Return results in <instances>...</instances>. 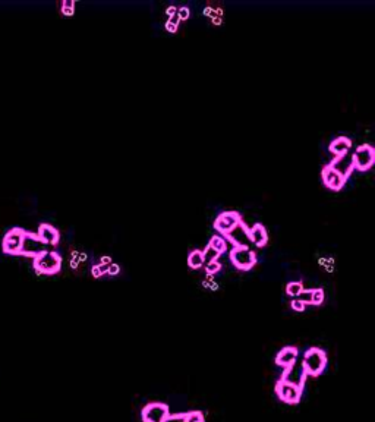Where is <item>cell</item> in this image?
I'll return each instance as SVG.
<instances>
[{
    "mask_svg": "<svg viewBox=\"0 0 375 422\" xmlns=\"http://www.w3.org/2000/svg\"><path fill=\"white\" fill-rule=\"evenodd\" d=\"M303 369L308 375H320L327 365V355L322 349L311 347L303 356Z\"/></svg>",
    "mask_w": 375,
    "mask_h": 422,
    "instance_id": "6da1fadb",
    "label": "cell"
},
{
    "mask_svg": "<svg viewBox=\"0 0 375 422\" xmlns=\"http://www.w3.org/2000/svg\"><path fill=\"white\" fill-rule=\"evenodd\" d=\"M62 267V257L54 251H44L34 258V268L41 274H54Z\"/></svg>",
    "mask_w": 375,
    "mask_h": 422,
    "instance_id": "7a4b0ae2",
    "label": "cell"
},
{
    "mask_svg": "<svg viewBox=\"0 0 375 422\" xmlns=\"http://www.w3.org/2000/svg\"><path fill=\"white\" fill-rule=\"evenodd\" d=\"M230 260L238 270H251L257 263V255L246 245H238L230 252Z\"/></svg>",
    "mask_w": 375,
    "mask_h": 422,
    "instance_id": "3957f363",
    "label": "cell"
},
{
    "mask_svg": "<svg viewBox=\"0 0 375 422\" xmlns=\"http://www.w3.org/2000/svg\"><path fill=\"white\" fill-rule=\"evenodd\" d=\"M46 243L38 237L37 233H31V232H25L24 239H22V245L19 249V255H27V257H32L35 258L37 255L43 254L46 249Z\"/></svg>",
    "mask_w": 375,
    "mask_h": 422,
    "instance_id": "277c9868",
    "label": "cell"
},
{
    "mask_svg": "<svg viewBox=\"0 0 375 422\" xmlns=\"http://www.w3.org/2000/svg\"><path fill=\"white\" fill-rule=\"evenodd\" d=\"M353 156V166L359 170H367L370 169L375 161V148L370 144H362L359 145Z\"/></svg>",
    "mask_w": 375,
    "mask_h": 422,
    "instance_id": "5b68a950",
    "label": "cell"
},
{
    "mask_svg": "<svg viewBox=\"0 0 375 422\" xmlns=\"http://www.w3.org/2000/svg\"><path fill=\"white\" fill-rule=\"evenodd\" d=\"M24 235H25V230L21 229V227H13V229H10V230L4 235L3 242H1L3 252L10 254V255H19V249H21V245H22Z\"/></svg>",
    "mask_w": 375,
    "mask_h": 422,
    "instance_id": "8992f818",
    "label": "cell"
},
{
    "mask_svg": "<svg viewBox=\"0 0 375 422\" xmlns=\"http://www.w3.org/2000/svg\"><path fill=\"white\" fill-rule=\"evenodd\" d=\"M276 392H277V396L286 402V403H290V405H295L299 402L300 396H302V389L300 386H297L295 383H290L287 380H280L276 386Z\"/></svg>",
    "mask_w": 375,
    "mask_h": 422,
    "instance_id": "52a82bcc",
    "label": "cell"
},
{
    "mask_svg": "<svg viewBox=\"0 0 375 422\" xmlns=\"http://www.w3.org/2000/svg\"><path fill=\"white\" fill-rule=\"evenodd\" d=\"M241 223V215L238 211H224L221 212L214 221V227L223 235H229L236 229Z\"/></svg>",
    "mask_w": 375,
    "mask_h": 422,
    "instance_id": "ba28073f",
    "label": "cell"
},
{
    "mask_svg": "<svg viewBox=\"0 0 375 422\" xmlns=\"http://www.w3.org/2000/svg\"><path fill=\"white\" fill-rule=\"evenodd\" d=\"M141 417L144 422H164L169 417V406L164 403H150L142 409Z\"/></svg>",
    "mask_w": 375,
    "mask_h": 422,
    "instance_id": "9c48e42d",
    "label": "cell"
},
{
    "mask_svg": "<svg viewBox=\"0 0 375 422\" xmlns=\"http://www.w3.org/2000/svg\"><path fill=\"white\" fill-rule=\"evenodd\" d=\"M322 181L330 189L333 191H339L343 188V185L346 182V178H343L339 172H336L330 164H327L322 169Z\"/></svg>",
    "mask_w": 375,
    "mask_h": 422,
    "instance_id": "30bf717a",
    "label": "cell"
},
{
    "mask_svg": "<svg viewBox=\"0 0 375 422\" xmlns=\"http://www.w3.org/2000/svg\"><path fill=\"white\" fill-rule=\"evenodd\" d=\"M330 166L336 172H339L343 178H348L349 175L352 173V170L355 169V166H353V156L350 153H345L342 156H337L330 163Z\"/></svg>",
    "mask_w": 375,
    "mask_h": 422,
    "instance_id": "8fae6325",
    "label": "cell"
},
{
    "mask_svg": "<svg viewBox=\"0 0 375 422\" xmlns=\"http://www.w3.org/2000/svg\"><path fill=\"white\" fill-rule=\"evenodd\" d=\"M296 359H297V349L287 346L279 352V355L276 356V364L283 368H292L295 365Z\"/></svg>",
    "mask_w": 375,
    "mask_h": 422,
    "instance_id": "7c38bea8",
    "label": "cell"
},
{
    "mask_svg": "<svg viewBox=\"0 0 375 422\" xmlns=\"http://www.w3.org/2000/svg\"><path fill=\"white\" fill-rule=\"evenodd\" d=\"M37 235L46 245H56L59 242V239H60L59 230L54 226L49 224V223H41L40 227H38Z\"/></svg>",
    "mask_w": 375,
    "mask_h": 422,
    "instance_id": "4fadbf2b",
    "label": "cell"
},
{
    "mask_svg": "<svg viewBox=\"0 0 375 422\" xmlns=\"http://www.w3.org/2000/svg\"><path fill=\"white\" fill-rule=\"evenodd\" d=\"M248 237L257 245V246H264L268 242V233L266 230V227L261 223L254 224L251 229H248Z\"/></svg>",
    "mask_w": 375,
    "mask_h": 422,
    "instance_id": "5bb4252c",
    "label": "cell"
},
{
    "mask_svg": "<svg viewBox=\"0 0 375 422\" xmlns=\"http://www.w3.org/2000/svg\"><path fill=\"white\" fill-rule=\"evenodd\" d=\"M350 145H352L350 138H348V136H337V138H334V139L330 142L328 150L337 157V156H342V154L348 153Z\"/></svg>",
    "mask_w": 375,
    "mask_h": 422,
    "instance_id": "9a60e30c",
    "label": "cell"
},
{
    "mask_svg": "<svg viewBox=\"0 0 375 422\" xmlns=\"http://www.w3.org/2000/svg\"><path fill=\"white\" fill-rule=\"evenodd\" d=\"M188 265L193 270L199 268L204 265V258H202V251H198V249H193L190 251V254L188 255Z\"/></svg>",
    "mask_w": 375,
    "mask_h": 422,
    "instance_id": "2e32d148",
    "label": "cell"
},
{
    "mask_svg": "<svg viewBox=\"0 0 375 422\" xmlns=\"http://www.w3.org/2000/svg\"><path fill=\"white\" fill-rule=\"evenodd\" d=\"M220 257V252L213 248V246H207L204 251H202V258H204V263H211V261H217V258Z\"/></svg>",
    "mask_w": 375,
    "mask_h": 422,
    "instance_id": "e0dca14e",
    "label": "cell"
},
{
    "mask_svg": "<svg viewBox=\"0 0 375 422\" xmlns=\"http://www.w3.org/2000/svg\"><path fill=\"white\" fill-rule=\"evenodd\" d=\"M208 245H210V246H213V248H215L220 254H223V252L226 251V240H224L221 236H218V235H214V236L211 237Z\"/></svg>",
    "mask_w": 375,
    "mask_h": 422,
    "instance_id": "ac0fdd59",
    "label": "cell"
},
{
    "mask_svg": "<svg viewBox=\"0 0 375 422\" xmlns=\"http://www.w3.org/2000/svg\"><path fill=\"white\" fill-rule=\"evenodd\" d=\"M303 290V285L302 282H290L287 286H286V293L289 296H293V298H297V295Z\"/></svg>",
    "mask_w": 375,
    "mask_h": 422,
    "instance_id": "d6986e66",
    "label": "cell"
},
{
    "mask_svg": "<svg viewBox=\"0 0 375 422\" xmlns=\"http://www.w3.org/2000/svg\"><path fill=\"white\" fill-rule=\"evenodd\" d=\"M107 268H108L107 264L98 263L97 265H94V267H93L91 273H93V276H94V277L97 279V277H100V276L106 274V273H107Z\"/></svg>",
    "mask_w": 375,
    "mask_h": 422,
    "instance_id": "ffe728a7",
    "label": "cell"
},
{
    "mask_svg": "<svg viewBox=\"0 0 375 422\" xmlns=\"http://www.w3.org/2000/svg\"><path fill=\"white\" fill-rule=\"evenodd\" d=\"M297 299L302 302V304H311L312 302V289H305L302 290L299 295H297Z\"/></svg>",
    "mask_w": 375,
    "mask_h": 422,
    "instance_id": "44dd1931",
    "label": "cell"
},
{
    "mask_svg": "<svg viewBox=\"0 0 375 422\" xmlns=\"http://www.w3.org/2000/svg\"><path fill=\"white\" fill-rule=\"evenodd\" d=\"M185 422H205L204 415L201 412H189L185 415Z\"/></svg>",
    "mask_w": 375,
    "mask_h": 422,
    "instance_id": "7402d4cb",
    "label": "cell"
},
{
    "mask_svg": "<svg viewBox=\"0 0 375 422\" xmlns=\"http://www.w3.org/2000/svg\"><path fill=\"white\" fill-rule=\"evenodd\" d=\"M75 9V1L74 0H65L62 3V12L63 15H72Z\"/></svg>",
    "mask_w": 375,
    "mask_h": 422,
    "instance_id": "603a6c76",
    "label": "cell"
},
{
    "mask_svg": "<svg viewBox=\"0 0 375 422\" xmlns=\"http://www.w3.org/2000/svg\"><path fill=\"white\" fill-rule=\"evenodd\" d=\"M324 301V290L322 289H312V305H321Z\"/></svg>",
    "mask_w": 375,
    "mask_h": 422,
    "instance_id": "cb8c5ba5",
    "label": "cell"
},
{
    "mask_svg": "<svg viewBox=\"0 0 375 422\" xmlns=\"http://www.w3.org/2000/svg\"><path fill=\"white\" fill-rule=\"evenodd\" d=\"M205 270H207V274H215L218 270H221V264L218 263V261H211V263H207V267H205Z\"/></svg>",
    "mask_w": 375,
    "mask_h": 422,
    "instance_id": "d4e9b609",
    "label": "cell"
},
{
    "mask_svg": "<svg viewBox=\"0 0 375 422\" xmlns=\"http://www.w3.org/2000/svg\"><path fill=\"white\" fill-rule=\"evenodd\" d=\"M189 15H190V10H189L188 6H181V7H178V16H179V19H188Z\"/></svg>",
    "mask_w": 375,
    "mask_h": 422,
    "instance_id": "484cf974",
    "label": "cell"
},
{
    "mask_svg": "<svg viewBox=\"0 0 375 422\" xmlns=\"http://www.w3.org/2000/svg\"><path fill=\"white\" fill-rule=\"evenodd\" d=\"M290 305H292V310H295V311H297V313L305 311V307H306V305H305V304H302L297 298H295V299L292 301V304H290Z\"/></svg>",
    "mask_w": 375,
    "mask_h": 422,
    "instance_id": "4316f807",
    "label": "cell"
},
{
    "mask_svg": "<svg viewBox=\"0 0 375 422\" xmlns=\"http://www.w3.org/2000/svg\"><path fill=\"white\" fill-rule=\"evenodd\" d=\"M119 271H120V265H119V264L111 263L108 265L107 273L110 276H116V274H119Z\"/></svg>",
    "mask_w": 375,
    "mask_h": 422,
    "instance_id": "83f0119b",
    "label": "cell"
},
{
    "mask_svg": "<svg viewBox=\"0 0 375 422\" xmlns=\"http://www.w3.org/2000/svg\"><path fill=\"white\" fill-rule=\"evenodd\" d=\"M164 422H185V415H175V417H167Z\"/></svg>",
    "mask_w": 375,
    "mask_h": 422,
    "instance_id": "f1b7e54d",
    "label": "cell"
},
{
    "mask_svg": "<svg viewBox=\"0 0 375 422\" xmlns=\"http://www.w3.org/2000/svg\"><path fill=\"white\" fill-rule=\"evenodd\" d=\"M179 21H181V19H179V16H178V12H176L175 15L169 16V21H167V22H169V24H172V25L179 26Z\"/></svg>",
    "mask_w": 375,
    "mask_h": 422,
    "instance_id": "f546056e",
    "label": "cell"
},
{
    "mask_svg": "<svg viewBox=\"0 0 375 422\" xmlns=\"http://www.w3.org/2000/svg\"><path fill=\"white\" fill-rule=\"evenodd\" d=\"M166 12H167L169 16H172V15H175V13L178 12V9H176V6H169V7L166 9Z\"/></svg>",
    "mask_w": 375,
    "mask_h": 422,
    "instance_id": "4dcf8cb0",
    "label": "cell"
},
{
    "mask_svg": "<svg viewBox=\"0 0 375 422\" xmlns=\"http://www.w3.org/2000/svg\"><path fill=\"white\" fill-rule=\"evenodd\" d=\"M166 29H167V31H170V32H176V31H178V26L176 25H172V24H169V22H166Z\"/></svg>",
    "mask_w": 375,
    "mask_h": 422,
    "instance_id": "1f68e13d",
    "label": "cell"
},
{
    "mask_svg": "<svg viewBox=\"0 0 375 422\" xmlns=\"http://www.w3.org/2000/svg\"><path fill=\"white\" fill-rule=\"evenodd\" d=\"M213 19V22H214L215 25H220L221 22H223V16H214V18H211Z\"/></svg>",
    "mask_w": 375,
    "mask_h": 422,
    "instance_id": "d6a6232c",
    "label": "cell"
},
{
    "mask_svg": "<svg viewBox=\"0 0 375 422\" xmlns=\"http://www.w3.org/2000/svg\"><path fill=\"white\" fill-rule=\"evenodd\" d=\"M100 263L110 265V264H111V258H110V257H101V261H100Z\"/></svg>",
    "mask_w": 375,
    "mask_h": 422,
    "instance_id": "836d02e7",
    "label": "cell"
}]
</instances>
